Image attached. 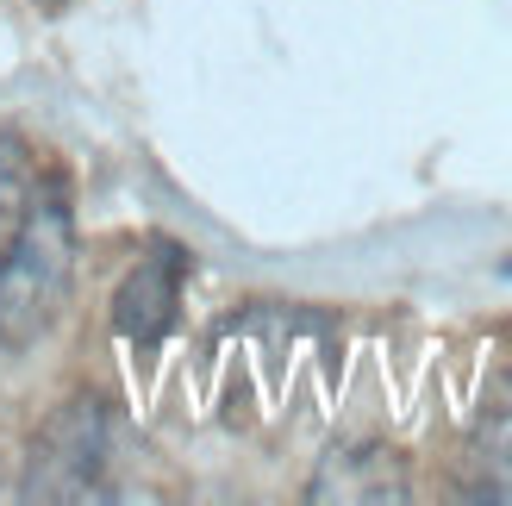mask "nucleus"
<instances>
[{"instance_id": "f257e3e1", "label": "nucleus", "mask_w": 512, "mask_h": 506, "mask_svg": "<svg viewBox=\"0 0 512 506\" xmlns=\"http://www.w3.org/2000/svg\"><path fill=\"white\" fill-rule=\"evenodd\" d=\"M75 282V225L57 194H38L32 213L0 250V344L25 350L38 344L69 307Z\"/></svg>"}, {"instance_id": "f03ea898", "label": "nucleus", "mask_w": 512, "mask_h": 506, "mask_svg": "<svg viewBox=\"0 0 512 506\" xmlns=\"http://www.w3.org/2000/svg\"><path fill=\"white\" fill-rule=\"evenodd\" d=\"M125 419L100 394H75L38 425L25 457V500H113Z\"/></svg>"}, {"instance_id": "7ed1b4c3", "label": "nucleus", "mask_w": 512, "mask_h": 506, "mask_svg": "<svg viewBox=\"0 0 512 506\" xmlns=\"http://www.w3.org/2000/svg\"><path fill=\"white\" fill-rule=\"evenodd\" d=\"M182 282H188V250L157 238L125 269V282L113 294V332L132 344H163L182 319Z\"/></svg>"}, {"instance_id": "20e7f679", "label": "nucleus", "mask_w": 512, "mask_h": 506, "mask_svg": "<svg viewBox=\"0 0 512 506\" xmlns=\"http://www.w3.org/2000/svg\"><path fill=\"white\" fill-rule=\"evenodd\" d=\"M413 469H406V457L394 444L381 438H350V444H331L325 463L313 475V488H306V500H406L413 488Z\"/></svg>"}, {"instance_id": "39448f33", "label": "nucleus", "mask_w": 512, "mask_h": 506, "mask_svg": "<svg viewBox=\"0 0 512 506\" xmlns=\"http://www.w3.org/2000/svg\"><path fill=\"white\" fill-rule=\"evenodd\" d=\"M38 182H32V150H25L13 132H0V238L19 232V219L32 213Z\"/></svg>"}]
</instances>
